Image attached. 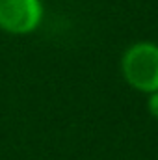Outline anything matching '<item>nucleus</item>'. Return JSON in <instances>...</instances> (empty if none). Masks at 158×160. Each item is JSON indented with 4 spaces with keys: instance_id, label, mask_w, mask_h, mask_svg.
<instances>
[{
    "instance_id": "1",
    "label": "nucleus",
    "mask_w": 158,
    "mask_h": 160,
    "mask_svg": "<svg viewBox=\"0 0 158 160\" xmlns=\"http://www.w3.org/2000/svg\"><path fill=\"white\" fill-rule=\"evenodd\" d=\"M121 73L130 88L141 93L158 91V45L151 41L130 45L121 58Z\"/></svg>"
},
{
    "instance_id": "2",
    "label": "nucleus",
    "mask_w": 158,
    "mask_h": 160,
    "mask_svg": "<svg viewBox=\"0 0 158 160\" xmlns=\"http://www.w3.org/2000/svg\"><path fill=\"white\" fill-rule=\"evenodd\" d=\"M41 21V0H0V30L13 36H26L39 26Z\"/></svg>"
},
{
    "instance_id": "3",
    "label": "nucleus",
    "mask_w": 158,
    "mask_h": 160,
    "mask_svg": "<svg viewBox=\"0 0 158 160\" xmlns=\"http://www.w3.org/2000/svg\"><path fill=\"white\" fill-rule=\"evenodd\" d=\"M147 110H149V114H151L155 119H158V91H155V93H151V95H149Z\"/></svg>"
}]
</instances>
